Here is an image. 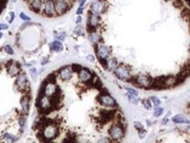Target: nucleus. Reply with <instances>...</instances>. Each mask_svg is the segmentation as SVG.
Masks as SVG:
<instances>
[{
	"mask_svg": "<svg viewBox=\"0 0 190 143\" xmlns=\"http://www.w3.org/2000/svg\"><path fill=\"white\" fill-rule=\"evenodd\" d=\"M15 87L19 91L27 93V90H29V82L24 72H20L17 75L15 81Z\"/></svg>",
	"mask_w": 190,
	"mask_h": 143,
	"instance_id": "nucleus-5",
	"label": "nucleus"
},
{
	"mask_svg": "<svg viewBox=\"0 0 190 143\" xmlns=\"http://www.w3.org/2000/svg\"><path fill=\"white\" fill-rule=\"evenodd\" d=\"M89 40L93 45H98V44H99L100 40H102V39H101V36L99 34H97L96 33H92L89 35Z\"/></svg>",
	"mask_w": 190,
	"mask_h": 143,
	"instance_id": "nucleus-20",
	"label": "nucleus"
},
{
	"mask_svg": "<svg viewBox=\"0 0 190 143\" xmlns=\"http://www.w3.org/2000/svg\"><path fill=\"white\" fill-rule=\"evenodd\" d=\"M173 5L175 7H182V2H181V0H175L174 2H173Z\"/></svg>",
	"mask_w": 190,
	"mask_h": 143,
	"instance_id": "nucleus-39",
	"label": "nucleus"
},
{
	"mask_svg": "<svg viewBox=\"0 0 190 143\" xmlns=\"http://www.w3.org/2000/svg\"><path fill=\"white\" fill-rule=\"evenodd\" d=\"M41 131L43 134V138L45 141H52V140L55 139L59 134L58 126L55 124H51L44 126Z\"/></svg>",
	"mask_w": 190,
	"mask_h": 143,
	"instance_id": "nucleus-3",
	"label": "nucleus"
},
{
	"mask_svg": "<svg viewBox=\"0 0 190 143\" xmlns=\"http://www.w3.org/2000/svg\"><path fill=\"white\" fill-rule=\"evenodd\" d=\"M48 83H55V81H56V76H55V73H51L48 75L47 78H46Z\"/></svg>",
	"mask_w": 190,
	"mask_h": 143,
	"instance_id": "nucleus-25",
	"label": "nucleus"
},
{
	"mask_svg": "<svg viewBox=\"0 0 190 143\" xmlns=\"http://www.w3.org/2000/svg\"><path fill=\"white\" fill-rule=\"evenodd\" d=\"M97 101L100 104L101 106H107V107H114V106H116V101L107 92H100V94L97 98Z\"/></svg>",
	"mask_w": 190,
	"mask_h": 143,
	"instance_id": "nucleus-9",
	"label": "nucleus"
},
{
	"mask_svg": "<svg viewBox=\"0 0 190 143\" xmlns=\"http://www.w3.org/2000/svg\"><path fill=\"white\" fill-rule=\"evenodd\" d=\"M118 63L114 58L106 59V69L108 70H114L117 67Z\"/></svg>",
	"mask_w": 190,
	"mask_h": 143,
	"instance_id": "nucleus-21",
	"label": "nucleus"
},
{
	"mask_svg": "<svg viewBox=\"0 0 190 143\" xmlns=\"http://www.w3.org/2000/svg\"><path fill=\"white\" fill-rule=\"evenodd\" d=\"M19 18L24 21H30L31 20V18L29 17V16H27L26 13H24V12H21V13L19 14Z\"/></svg>",
	"mask_w": 190,
	"mask_h": 143,
	"instance_id": "nucleus-31",
	"label": "nucleus"
},
{
	"mask_svg": "<svg viewBox=\"0 0 190 143\" xmlns=\"http://www.w3.org/2000/svg\"><path fill=\"white\" fill-rule=\"evenodd\" d=\"M124 125L122 123H117L114 124L109 128L108 134L109 136L112 140L115 141H121L125 135V128H124Z\"/></svg>",
	"mask_w": 190,
	"mask_h": 143,
	"instance_id": "nucleus-2",
	"label": "nucleus"
},
{
	"mask_svg": "<svg viewBox=\"0 0 190 143\" xmlns=\"http://www.w3.org/2000/svg\"><path fill=\"white\" fill-rule=\"evenodd\" d=\"M50 48L55 52H60L63 49V46L62 42H60L59 40H55L50 44Z\"/></svg>",
	"mask_w": 190,
	"mask_h": 143,
	"instance_id": "nucleus-22",
	"label": "nucleus"
},
{
	"mask_svg": "<svg viewBox=\"0 0 190 143\" xmlns=\"http://www.w3.org/2000/svg\"><path fill=\"white\" fill-rule=\"evenodd\" d=\"M72 69L70 66H65L63 67L59 70L58 74L59 76L63 81H68L71 78V75H72Z\"/></svg>",
	"mask_w": 190,
	"mask_h": 143,
	"instance_id": "nucleus-13",
	"label": "nucleus"
},
{
	"mask_svg": "<svg viewBox=\"0 0 190 143\" xmlns=\"http://www.w3.org/2000/svg\"><path fill=\"white\" fill-rule=\"evenodd\" d=\"M30 74H31V75H32L33 78L36 79L37 72H36V70H35V69H31V70H30Z\"/></svg>",
	"mask_w": 190,
	"mask_h": 143,
	"instance_id": "nucleus-40",
	"label": "nucleus"
},
{
	"mask_svg": "<svg viewBox=\"0 0 190 143\" xmlns=\"http://www.w3.org/2000/svg\"><path fill=\"white\" fill-rule=\"evenodd\" d=\"M2 36H3V34H2V33H0V39L2 38Z\"/></svg>",
	"mask_w": 190,
	"mask_h": 143,
	"instance_id": "nucleus-50",
	"label": "nucleus"
},
{
	"mask_svg": "<svg viewBox=\"0 0 190 143\" xmlns=\"http://www.w3.org/2000/svg\"><path fill=\"white\" fill-rule=\"evenodd\" d=\"M115 111H108V110H102L99 112V122L100 124L104 125L106 123L109 122L112 120L115 116Z\"/></svg>",
	"mask_w": 190,
	"mask_h": 143,
	"instance_id": "nucleus-11",
	"label": "nucleus"
},
{
	"mask_svg": "<svg viewBox=\"0 0 190 143\" xmlns=\"http://www.w3.org/2000/svg\"><path fill=\"white\" fill-rule=\"evenodd\" d=\"M7 72L11 76H17L20 73V67L17 62L10 61L7 65Z\"/></svg>",
	"mask_w": 190,
	"mask_h": 143,
	"instance_id": "nucleus-15",
	"label": "nucleus"
},
{
	"mask_svg": "<svg viewBox=\"0 0 190 143\" xmlns=\"http://www.w3.org/2000/svg\"><path fill=\"white\" fill-rule=\"evenodd\" d=\"M125 90L128 91V93H129V94H132V95H136V96H137V91L136 90H134V89L132 88H129V87H125Z\"/></svg>",
	"mask_w": 190,
	"mask_h": 143,
	"instance_id": "nucleus-33",
	"label": "nucleus"
},
{
	"mask_svg": "<svg viewBox=\"0 0 190 143\" xmlns=\"http://www.w3.org/2000/svg\"><path fill=\"white\" fill-rule=\"evenodd\" d=\"M8 28V25L6 24H0V31L1 30H5Z\"/></svg>",
	"mask_w": 190,
	"mask_h": 143,
	"instance_id": "nucleus-43",
	"label": "nucleus"
},
{
	"mask_svg": "<svg viewBox=\"0 0 190 143\" xmlns=\"http://www.w3.org/2000/svg\"><path fill=\"white\" fill-rule=\"evenodd\" d=\"M152 81H153V79L149 75H140L136 78H133L131 83L136 86L142 87V88H150Z\"/></svg>",
	"mask_w": 190,
	"mask_h": 143,
	"instance_id": "nucleus-7",
	"label": "nucleus"
},
{
	"mask_svg": "<svg viewBox=\"0 0 190 143\" xmlns=\"http://www.w3.org/2000/svg\"><path fill=\"white\" fill-rule=\"evenodd\" d=\"M42 12L45 17L48 18L56 16L55 11V0H44Z\"/></svg>",
	"mask_w": 190,
	"mask_h": 143,
	"instance_id": "nucleus-8",
	"label": "nucleus"
},
{
	"mask_svg": "<svg viewBox=\"0 0 190 143\" xmlns=\"http://www.w3.org/2000/svg\"><path fill=\"white\" fill-rule=\"evenodd\" d=\"M134 126H135V127L137 128V130H141V129H143V126H142V125L141 124L140 122H138V121H135L134 122Z\"/></svg>",
	"mask_w": 190,
	"mask_h": 143,
	"instance_id": "nucleus-37",
	"label": "nucleus"
},
{
	"mask_svg": "<svg viewBox=\"0 0 190 143\" xmlns=\"http://www.w3.org/2000/svg\"><path fill=\"white\" fill-rule=\"evenodd\" d=\"M20 105L21 108H22L23 114L24 115L28 114L29 110H30V96L27 95V93L25 96L22 97V98L20 100Z\"/></svg>",
	"mask_w": 190,
	"mask_h": 143,
	"instance_id": "nucleus-17",
	"label": "nucleus"
},
{
	"mask_svg": "<svg viewBox=\"0 0 190 143\" xmlns=\"http://www.w3.org/2000/svg\"><path fill=\"white\" fill-rule=\"evenodd\" d=\"M173 121L174 123H181V124H189L190 121L188 119H187L184 116L182 115L179 114V115H176L173 118Z\"/></svg>",
	"mask_w": 190,
	"mask_h": 143,
	"instance_id": "nucleus-23",
	"label": "nucleus"
},
{
	"mask_svg": "<svg viewBox=\"0 0 190 143\" xmlns=\"http://www.w3.org/2000/svg\"><path fill=\"white\" fill-rule=\"evenodd\" d=\"M68 1L70 3V4H73L74 2H76V0H68Z\"/></svg>",
	"mask_w": 190,
	"mask_h": 143,
	"instance_id": "nucleus-48",
	"label": "nucleus"
},
{
	"mask_svg": "<svg viewBox=\"0 0 190 143\" xmlns=\"http://www.w3.org/2000/svg\"><path fill=\"white\" fill-rule=\"evenodd\" d=\"M4 51H5L8 55H12V54H13V52H14L13 49H12V47H11L10 45L5 46V47H4Z\"/></svg>",
	"mask_w": 190,
	"mask_h": 143,
	"instance_id": "nucleus-34",
	"label": "nucleus"
},
{
	"mask_svg": "<svg viewBox=\"0 0 190 143\" xmlns=\"http://www.w3.org/2000/svg\"><path fill=\"white\" fill-rule=\"evenodd\" d=\"M48 62V58H42V65H45V64H47Z\"/></svg>",
	"mask_w": 190,
	"mask_h": 143,
	"instance_id": "nucleus-46",
	"label": "nucleus"
},
{
	"mask_svg": "<svg viewBox=\"0 0 190 143\" xmlns=\"http://www.w3.org/2000/svg\"><path fill=\"white\" fill-rule=\"evenodd\" d=\"M150 99H151V101L153 102V104L155 105L156 106H158L161 104V102H160V100L158 99V98H156V97H151L150 98Z\"/></svg>",
	"mask_w": 190,
	"mask_h": 143,
	"instance_id": "nucleus-36",
	"label": "nucleus"
},
{
	"mask_svg": "<svg viewBox=\"0 0 190 143\" xmlns=\"http://www.w3.org/2000/svg\"><path fill=\"white\" fill-rule=\"evenodd\" d=\"M142 103L144 106V108L146 110H150L151 109V105H150V101L149 99H143L142 100Z\"/></svg>",
	"mask_w": 190,
	"mask_h": 143,
	"instance_id": "nucleus-29",
	"label": "nucleus"
},
{
	"mask_svg": "<svg viewBox=\"0 0 190 143\" xmlns=\"http://www.w3.org/2000/svg\"><path fill=\"white\" fill-rule=\"evenodd\" d=\"M83 11H84V7H78V10H77V14L78 15H81L82 13H83Z\"/></svg>",
	"mask_w": 190,
	"mask_h": 143,
	"instance_id": "nucleus-42",
	"label": "nucleus"
},
{
	"mask_svg": "<svg viewBox=\"0 0 190 143\" xmlns=\"http://www.w3.org/2000/svg\"><path fill=\"white\" fill-rule=\"evenodd\" d=\"M57 88H58V86H56L55 83H51L47 82V83L45 85V89H44V94H45V96L51 97L56 91Z\"/></svg>",
	"mask_w": 190,
	"mask_h": 143,
	"instance_id": "nucleus-19",
	"label": "nucleus"
},
{
	"mask_svg": "<svg viewBox=\"0 0 190 143\" xmlns=\"http://www.w3.org/2000/svg\"><path fill=\"white\" fill-rule=\"evenodd\" d=\"M128 98H129V100L131 102V103L136 104V105H137V102H138V99H137V98L136 95H132V94L128 93Z\"/></svg>",
	"mask_w": 190,
	"mask_h": 143,
	"instance_id": "nucleus-27",
	"label": "nucleus"
},
{
	"mask_svg": "<svg viewBox=\"0 0 190 143\" xmlns=\"http://www.w3.org/2000/svg\"><path fill=\"white\" fill-rule=\"evenodd\" d=\"M74 34H76L77 35H83V34H84V28H83V27L78 26V27L75 28Z\"/></svg>",
	"mask_w": 190,
	"mask_h": 143,
	"instance_id": "nucleus-28",
	"label": "nucleus"
},
{
	"mask_svg": "<svg viewBox=\"0 0 190 143\" xmlns=\"http://www.w3.org/2000/svg\"><path fill=\"white\" fill-rule=\"evenodd\" d=\"M162 113H163V109L160 107H156V109H155V111H154V116L159 117Z\"/></svg>",
	"mask_w": 190,
	"mask_h": 143,
	"instance_id": "nucleus-32",
	"label": "nucleus"
},
{
	"mask_svg": "<svg viewBox=\"0 0 190 143\" xmlns=\"http://www.w3.org/2000/svg\"><path fill=\"white\" fill-rule=\"evenodd\" d=\"M86 58H87V60L90 61V62H94V58H93V55H88V56L86 57Z\"/></svg>",
	"mask_w": 190,
	"mask_h": 143,
	"instance_id": "nucleus-47",
	"label": "nucleus"
},
{
	"mask_svg": "<svg viewBox=\"0 0 190 143\" xmlns=\"http://www.w3.org/2000/svg\"><path fill=\"white\" fill-rule=\"evenodd\" d=\"M81 21H82V17L80 15H78V18H77V19H76V23L77 24H80Z\"/></svg>",
	"mask_w": 190,
	"mask_h": 143,
	"instance_id": "nucleus-45",
	"label": "nucleus"
},
{
	"mask_svg": "<svg viewBox=\"0 0 190 143\" xmlns=\"http://www.w3.org/2000/svg\"><path fill=\"white\" fill-rule=\"evenodd\" d=\"M71 69H72V71L78 73V72L80 71V70L82 69V66L81 65H79V64H78V63H74V64L71 65Z\"/></svg>",
	"mask_w": 190,
	"mask_h": 143,
	"instance_id": "nucleus-30",
	"label": "nucleus"
},
{
	"mask_svg": "<svg viewBox=\"0 0 190 143\" xmlns=\"http://www.w3.org/2000/svg\"><path fill=\"white\" fill-rule=\"evenodd\" d=\"M91 11H93V13L96 14H100L103 13L105 11V4L104 1L102 0H94L91 4Z\"/></svg>",
	"mask_w": 190,
	"mask_h": 143,
	"instance_id": "nucleus-12",
	"label": "nucleus"
},
{
	"mask_svg": "<svg viewBox=\"0 0 190 143\" xmlns=\"http://www.w3.org/2000/svg\"><path fill=\"white\" fill-rule=\"evenodd\" d=\"M88 22H87V26H90V27H93L97 28V27L99 26V14L93 13V11H89L88 12Z\"/></svg>",
	"mask_w": 190,
	"mask_h": 143,
	"instance_id": "nucleus-18",
	"label": "nucleus"
},
{
	"mask_svg": "<svg viewBox=\"0 0 190 143\" xmlns=\"http://www.w3.org/2000/svg\"><path fill=\"white\" fill-rule=\"evenodd\" d=\"M138 132H139L138 133V135H139V138H140V139L144 138V136L146 135V131H145V130L141 129V130H139Z\"/></svg>",
	"mask_w": 190,
	"mask_h": 143,
	"instance_id": "nucleus-38",
	"label": "nucleus"
},
{
	"mask_svg": "<svg viewBox=\"0 0 190 143\" xmlns=\"http://www.w3.org/2000/svg\"><path fill=\"white\" fill-rule=\"evenodd\" d=\"M29 5V8L32 11L35 13L39 14L42 11V5H43V1L42 0H31L27 4Z\"/></svg>",
	"mask_w": 190,
	"mask_h": 143,
	"instance_id": "nucleus-16",
	"label": "nucleus"
},
{
	"mask_svg": "<svg viewBox=\"0 0 190 143\" xmlns=\"http://www.w3.org/2000/svg\"><path fill=\"white\" fill-rule=\"evenodd\" d=\"M14 19H15V13H14L13 11H11V12H10V20H9V22L12 23Z\"/></svg>",
	"mask_w": 190,
	"mask_h": 143,
	"instance_id": "nucleus-41",
	"label": "nucleus"
},
{
	"mask_svg": "<svg viewBox=\"0 0 190 143\" xmlns=\"http://www.w3.org/2000/svg\"><path fill=\"white\" fill-rule=\"evenodd\" d=\"M26 123H27V119H26L25 116H20L19 119V126H20V131L23 132V130L26 126Z\"/></svg>",
	"mask_w": 190,
	"mask_h": 143,
	"instance_id": "nucleus-24",
	"label": "nucleus"
},
{
	"mask_svg": "<svg viewBox=\"0 0 190 143\" xmlns=\"http://www.w3.org/2000/svg\"><path fill=\"white\" fill-rule=\"evenodd\" d=\"M72 4H70L68 0H55V11L57 16L63 15L72 7Z\"/></svg>",
	"mask_w": 190,
	"mask_h": 143,
	"instance_id": "nucleus-6",
	"label": "nucleus"
},
{
	"mask_svg": "<svg viewBox=\"0 0 190 143\" xmlns=\"http://www.w3.org/2000/svg\"><path fill=\"white\" fill-rule=\"evenodd\" d=\"M36 106L38 107L40 112H42L44 114L50 112L51 111L54 110V107L52 106L51 100L50 98L48 96H43L41 98H37L36 101Z\"/></svg>",
	"mask_w": 190,
	"mask_h": 143,
	"instance_id": "nucleus-1",
	"label": "nucleus"
},
{
	"mask_svg": "<svg viewBox=\"0 0 190 143\" xmlns=\"http://www.w3.org/2000/svg\"><path fill=\"white\" fill-rule=\"evenodd\" d=\"M4 138L7 141H16L18 140V138L16 137V136L12 135V134H10L9 133H5V134H4Z\"/></svg>",
	"mask_w": 190,
	"mask_h": 143,
	"instance_id": "nucleus-26",
	"label": "nucleus"
},
{
	"mask_svg": "<svg viewBox=\"0 0 190 143\" xmlns=\"http://www.w3.org/2000/svg\"><path fill=\"white\" fill-rule=\"evenodd\" d=\"M96 53H97L99 60H106L108 58L109 55L111 53V49L107 46H105L103 44H98L96 45Z\"/></svg>",
	"mask_w": 190,
	"mask_h": 143,
	"instance_id": "nucleus-10",
	"label": "nucleus"
},
{
	"mask_svg": "<svg viewBox=\"0 0 190 143\" xmlns=\"http://www.w3.org/2000/svg\"><path fill=\"white\" fill-rule=\"evenodd\" d=\"M114 71L115 75L119 79L126 82H131L132 76L130 75V70H129V68L126 65H124V64L117 65V67Z\"/></svg>",
	"mask_w": 190,
	"mask_h": 143,
	"instance_id": "nucleus-4",
	"label": "nucleus"
},
{
	"mask_svg": "<svg viewBox=\"0 0 190 143\" xmlns=\"http://www.w3.org/2000/svg\"><path fill=\"white\" fill-rule=\"evenodd\" d=\"M86 2V0H78V3H79V6H80V7H84Z\"/></svg>",
	"mask_w": 190,
	"mask_h": 143,
	"instance_id": "nucleus-44",
	"label": "nucleus"
},
{
	"mask_svg": "<svg viewBox=\"0 0 190 143\" xmlns=\"http://www.w3.org/2000/svg\"><path fill=\"white\" fill-rule=\"evenodd\" d=\"M16 1H17V0H12V2H13V3H15Z\"/></svg>",
	"mask_w": 190,
	"mask_h": 143,
	"instance_id": "nucleus-51",
	"label": "nucleus"
},
{
	"mask_svg": "<svg viewBox=\"0 0 190 143\" xmlns=\"http://www.w3.org/2000/svg\"><path fill=\"white\" fill-rule=\"evenodd\" d=\"M24 1H25V2H26V3H27V4H28V3H29V2H30L31 0H24Z\"/></svg>",
	"mask_w": 190,
	"mask_h": 143,
	"instance_id": "nucleus-49",
	"label": "nucleus"
},
{
	"mask_svg": "<svg viewBox=\"0 0 190 143\" xmlns=\"http://www.w3.org/2000/svg\"><path fill=\"white\" fill-rule=\"evenodd\" d=\"M55 37H56L57 40H63L65 39V37H66V34H65V33H60V34H56V35H55Z\"/></svg>",
	"mask_w": 190,
	"mask_h": 143,
	"instance_id": "nucleus-35",
	"label": "nucleus"
},
{
	"mask_svg": "<svg viewBox=\"0 0 190 143\" xmlns=\"http://www.w3.org/2000/svg\"><path fill=\"white\" fill-rule=\"evenodd\" d=\"M78 77L79 79L81 80L83 83H89L90 81L93 80V75H92V72L90 71L88 69H85L82 68L80 70V71L78 72Z\"/></svg>",
	"mask_w": 190,
	"mask_h": 143,
	"instance_id": "nucleus-14",
	"label": "nucleus"
}]
</instances>
